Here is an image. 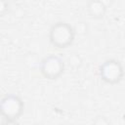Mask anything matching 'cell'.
Here are the masks:
<instances>
[{
  "label": "cell",
  "instance_id": "obj_7",
  "mask_svg": "<svg viewBox=\"0 0 125 125\" xmlns=\"http://www.w3.org/2000/svg\"><path fill=\"white\" fill-rule=\"evenodd\" d=\"M102 1H103V2H104V3L108 7V5H110V3H111V1H112V0H102Z\"/></svg>",
  "mask_w": 125,
  "mask_h": 125
},
{
  "label": "cell",
  "instance_id": "obj_5",
  "mask_svg": "<svg viewBox=\"0 0 125 125\" xmlns=\"http://www.w3.org/2000/svg\"><path fill=\"white\" fill-rule=\"evenodd\" d=\"M87 13L94 20H101L105 16L107 6L102 0H89L87 3Z\"/></svg>",
  "mask_w": 125,
  "mask_h": 125
},
{
  "label": "cell",
  "instance_id": "obj_4",
  "mask_svg": "<svg viewBox=\"0 0 125 125\" xmlns=\"http://www.w3.org/2000/svg\"><path fill=\"white\" fill-rule=\"evenodd\" d=\"M65 68L64 62L56 55L45 57L40 63V72L42 76L48 80H56L61 77Z\"/></svg>",
  "mask_w": 125,
  "mask_h": 125
},
{
  "label": "cell",
  "instance_id": "obj_2",
  "mask_svg": "<svg viewBox=\"0 0 125 125\" xmlns=\"http://www.w3.org/2000/svg\"><path fill=\"white\" fill-rule=\"evenodd\" d=\"M24 104L16 94L6 95L1 101V116L7 123L17 121L22 114Z\"/></svg>",
  "mask_w": 125,
  "mask_h": 125
},
{
  "label": "cell",
  "instance_id": "obj_3",
  "mask_svg": "<svg viewBox=\"0 0 125 125\" xmlns=\"http://www.w3.org/2000/svg\"><path fill=\"white\" fill-rule=\"evenodd\" d=\"M100 78L110 85L118 84L125 75V70L122 63L115 59H108L104 61L98 69Z\"/></svg>",
  "mask_w": 125,
  "mask_h": 125
},
{
  "label": "cell",
  "instance_id": "obj_1",
  "mask_svg": "<svg viewBox=\"0 0 125 125\" xmlns=\"http://www.w3.org/2000/svg\"><path fill=\"white\" fill-rule=\"evenodd\" d=\"M75 39V29L65 21L54 23L49 30L50 43L58 49L69 47Z\"/></svg>",
  "mask_w": 125,
  "mask_h": 125
},
{
  "label": "cell",
  "instance_id": "obj_6",
  "mask_svg": "<svg viewBox=\"0 0 125 125\" xmlns=\"http://www.w3.org/2000/svg\"><path fill=\"white\" fill-rule=\"evenodd\" d=\"M95 123H97V124H108V121L104 118V117H102V120H100V121H95Z\"/></svg>",
  "mask_w": 125,
  "mask_h": 125
}]
</instances>
